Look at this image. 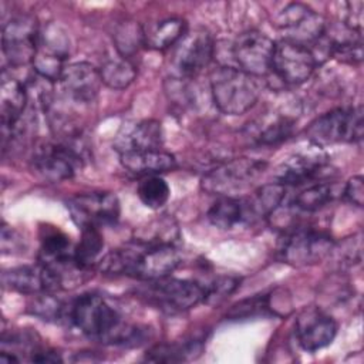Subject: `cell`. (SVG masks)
<instances>
[{
  "label": "cell",
  "mask_w": 364,
  "mask_h": 364,
  "mask_svg": "<svg viewBox=\"0 0 364 364\" xmlns=\"http://www.w3.org/2000/svg\"><path fill=\"white\" fill-rule=\"evenodd\" d=\"M67 321L82 334L105 344L139 346L148 338V327L124 321L119 311L102 296L85 293L68 304Z\"/></svg>",
  "instance_id": "1"
},
{
  "label": "cell",
  "mask_w": 364,
  "mask_h": 364,
  "mask_svg": "<svg viewBox=\"0 0 364 364\" xmlns=\"http://www.w3.org/2000/svg\"><path fill=\"white\" fill-rule=\"evenodd\" d=\"M179 264L181 255L175 245H145L131 240L105 253L98 262V269L105 274H127L148 282L169 276Z\"/></svg>",
  "instance_id": "2"
},
{
  "label": "cell",
  "mask_w": 364,
  "mask_h": 364,
  "mask_svg": "<svg viewBox=\"0 0 364 364\" xmlns=\"http://www.w3.org/2000/svg\"><path fill=\"white\" fill-rule=\"evenodd\" d=\"M256 77L230 65H219L210 73L209 85L215 107L226 115H242L259 100Z\"/></svg>",
  "instance_id": "3"
},
{
  "label": "cell",
  "mask_w": 364,
  "mask_h": 364,
  "mask_svg": "<svg viewBox=\"0 0 364 364\" xmlns=\"http://www.w3.org/2000/svg\"><path fill=\"white\" fill-rule=\"evenodd\" d=\"M267 164L255 158H233L206 172L200 179V188L216 196H237L250 188L264 172Z\"/></svg>",
  "instance_id": "4"
},
{
  "label": "cell",
  "mask_w": 364,
  "mask_h": 364,
  "mask_svg": "<svg viewBox=\"0 0 364 364\" xmlns=\"http://www.w3.org/2000/svg\"><path fill=\"white\" fill-rule=\"evenodd\" d=\"M361 107L334 108L317 117L306 129L310 142L323 146L328 144L360 142L363 139Z\"/></svg>",
  "instance_id": "5"
},
{
  "label": "cell",
  "mask_w": 364,
  "mask_h": 364,
  "mask_svg": "<svg viewBox=\"0 0 364 364\" xmlns=\"http://www.w3.org/2000/svg\"><path fill=\"white\" fill-rule=\"evenodd\" d=\"M138 291L148 303L169 313L189 310L205 300V287L202 284L169 276L148 280L146 286Z\"/></svg>",
  "instance_id": "6"
},
{
  "label": "cell",
  "mask_w": 364,
  "mask_h": 364,
  "mask_svg": "<svg viewBox=\"0 0 364 364\" xmlns=\"http://www.w3.org/2000/svg\"><path fill=\"white\" fill-rule=\"evenodd\" d=\"M276 28L289 40L301 46H316L327 30V23L316 10L303 3H290L274 17Z\"/></svg>",
  "instance_id": "7"
},
{
  "label": "cell",
  "mask_w": 364,
  "mask_h": 364,
  "mask_svg": "<svg viewBox=\"0 0 364 364\" xmlns=\"http://www.w3.org/2000/svg\"><path fill=\"white\" fill-rule=\"evenodd\" d=\"M73 222L80 229L111 226L119 219V200L111 192L80 193L67 200Z\"/></svg>",
  "instance_id": "8"
},
{
  "label": "cell",
  "mask_w": 364,
  "mask_h": 364,
  "mask_svg": "<svg viewBox=\"0 0 364 364\" xmlns=\"http://www.w3.org/2000/svg\"><path fill=\"white\" fill-rule=\"evenodd\" d=\"M333 245L334 240L328 233L311 228H299L284 237L280 256L284 263L294 267L313 266L330 255Z\"/></svg>",
  "instance_id": "9"
},
{
  "label": "cell",
  "mask_w": 364,
  "mask_h": 364,
  "mask_svg": "<svg viewBox=\"0 0 364 364\" xmlns=\"http://www.w3.org/2000/svg\"><path fill=\"white\" fill-rule=\"evenodd\" d=\"M68 54L70 38L67 33L58 24L48 23L38 33L37 53L33 60L36 74L48 82L58 81Z\"/></svg>",
  "instance_id": "10"
},
{
  "label": "cell",
  "mask_w": 364,
  "mask_h": 364,
  "mask_svg": "<svg viewBox=\"0 0 364 364\" xmlns=\"http://www.w3.org/2000/svg\"><path fill=\"white\" fill-rule=\"evenodd\" d=\"M317 63L318 60L310 47L282 38L274 43L270 71L284 84L300 85L311 77Z\"/></svg>",
  "instance_id": "11"
},
{
  "label": "cell",
  "mask_w": 364,
  "mask_h": 364,
  "mask_svg": "<svg viewBox=\"0 0 364 364\" xmlns=\"http://www.w3.org/2000/svg\"><path fill=\"white\" fill-rule=\"evenodd\" d=\"M40 28L31 16H18L3 26L1 46L11 67L33 64L37 53Z\"/></svg>",
  "instance_id": "12"
},
{
  "label": "cell",
  "mask_w": 364,
  "mask_h": 364,
  "mask_svg": "<svg viewBox=\"0 0 364 364\" xmlns=\"http://www.w3.org/2000/svg\"><path fill=\"white\" fill-rule=\"evenodd\" d=\"M33 166L44 179L61 182L75 175L81 155L67 142H43L33 154Z\"/></svg>",
  "instance_id": "13"
},
{
  "label": "cell",
  "mask_w": 364,
  "mask_h": 364,
  "mask_svg": "<svg viewBox=\"0 0 364 364\" xmlns=\"http://www.w3.org/2000/svg\"><path fill=\"white\" fill-rule=\"evenodd\" d=\"M274 41L257 30L237 36L232 46V55L239 68L253 77L266 75L272 68Z\"/></svg>",
  "instance_id": "14"
},
{
  "label": "cell",
  "mask_w": 364,
  "mask_h": 364,
  "mask_svg": "<svg viewBox=\"0 0 364 364\" xmlns=\"http://www.w3.org/2000/svg\"><path fill=\"white\" fill-rule=\"evenodd\" d=\"M215 54L210 34L205 30H195L182 37L176 44L172 65L181 77H195L206 68Z\"/></svg>",
  "instance_id": "15"
},
{
  "label": "cell",
  "mask_w": 364,
  "mask_h": 364,
  "mask_svg": "<svg viewBox=\"0 0 364 364\" xmlns=\"http://www.w3.org/2000/svg\"><path fill=\"white\" fill-rule=\"evenodd\" d=\"M327 154L323 146L309 141L304 146L279 164L274 178L282 185H300L317 176L327 164Z\"/></svg>",
  "instance_id": "16"
},
{
  "label": "cell",
  "mask_w": 364,
  "mask_h": 364,
  "mask_svg": "<svg viewBox=\"0 0 364 364\" xmlns=\"http://www.w3.org/2000/svg\"><path fill=\"white\" fill-rule=\"evenodd\" d=\"M57 82L64 98L77 104H88L97 98L102 80L98 68L78 61L65 65Z\"/></svg>",
  "instance_id": "17"
},
{
  "label": "cell",
  "mask_w": 364,
  "mask_h": 364,
  "mask_svg": "<svg viewBox=\"0 0 364 364\" xmlns=\"http://www.w3.org/2000/svg\"><path fill=\"white\" fill-rule=\"evenodd\" d=\"M336 334L337 323L318 307H307L296 318L297 341L309 353L327 347Z\"/></svg>",
  "instance_id": "18"
},
{
  "label": "cell",
  "mask_w": 364,
  "mask_h": 364,
  "mask_svg": "<svg viewBox=\"0 0 364 364\" xmlns=\"http://www.w3.org/2000/svg\"><path fill=\"white\" fill-rule=\"evenodd\" d=\"M3 283L10 290L33 296L61 290L57 277L41 263L23 264L6 270L3 273Z\"/></svg>",
  "instance_id": "19"
},
{
  "label": "cell",
  "mask_w": 364,
  "mask_h": 364,
  "mask_svg": "<svg viewBox=\"0 0 364 364\" xmlns=\"http://www.w3.org/2000/svg\"><path fill=\"white\" fill-rule=\"evenodd\" d=\"M27 104V91L24 84L9 74L6 70L1 73L0 84V117L3 131V145L7 138H11L18 128V122L24 114Z\"/></svg>",
  "instance_id": "20"
},
{
  "label": "cell",
  "mask_w": 364,
  "mask_h": 364,
  "mask_svg": "<svg viewBox=\"0 0 364 364\" xmlns=\"http://www.w3.org/2000/svg\"><path fill=\"white\" fill-rule=\"evenodd\" d=\"M162 141L161 124L155 119H144L124 124L114 139V148L118 154L161 149Z\"/></svg>",
  "instance_id": "21"
},
{
  "label": "cell",
  "mask_w": 364,
  "mask_h": 364,
  "mask_svg": "<svg viewBox=\"0 0 364 364\" xmlns=\"http://www.w3.org/2000/svg\"><path fill=\"white\" fill-rule=\"evenodd\" d=\"M119 162L125 171L142 178L159 175L176 168L175 156L162 149L124 152L119 154Z\"/></svg>",
  "instance_id": "22"
},
{
  "label": "cell",
  "mask_w": 364,
  "mask_h": 364,
  "mask_svg": "<svg viewBox=\"0 0 364 364\" xmlns=\"http://www.w3.org/2000/svg\"><path fill=\"white\" fill-rule=\"evenodd\" d=\"M284 196L286 186L279 182L266 183L257 188L253 192V195L243 198L247 213V222L272 216L280 208L282 202L284 200Z\"/></svg>",
  "instance_id": "23"
},
{
  "label": "cell",
  "mask_w": 364,
  "mask_h": 364,
  "mask_svg": "<svg viewBox=\"0 0 364 364\" xmlns=\"http://www.w3.org/2000/svg\"><path fill=\"white\" fill-rule=\"evenodd\" d=\"M186 34V21L181 17H168L144 30L145 46L152 50H166L178 44Z\"/></svg>",
  "instance_id": "24"
},
{
  "label": "cell",
  "mask_w": 364,
  "mask_h": 364,
  "mask_svg": "<svg viewBox=\"0 0 364 364\" xmlns=\"http://www.w3.org/2000/svg\"><path fill=\"white\" fill-rule=\"evenodd\" d=\"M208 219L213 226L223 230L247 222L243 198L219 196V199L208 210Z\"/></svg>",
  "instance_id": "25"
},
{
  "label": "cell",
  "mask_w": 364,
  "mask_h": 364,
  "mask_svg": "<svg viewBox=\"0 0 364 364\" xmlns=\"http://www.w3.org/2000/svg\"><path fill=\"white\" fill-rule=\"evenodd\" d=\"M179 237V229L176 222L164 215L141 226L135 232V237L132 240L145 243V245H175Z\"/></svg>",
  "instance_id": "26"
},
{
  "label": "cell",
  "mask_w": 364,
  "mask_h": 364,
  "mask_svg": "<svg viewBox=\"0 0 364 364\" xmlns=\"http://www.w3.org/2000/svg\"><path fill=\"white\" fill-rule=\"evenodd\" d=\"M200 340L158 344L145 354V360L152 363H181L195 358L200 354Z\"/></svg>",
  "instance_id": "27"
},
{
  "label": "cell",
  "mask_w": 364,
  "mask_h": 364,
  "mask_svg": "<svg viewBox=\"0 0 364 364\" xmlns=\"http://www.w3.org/2000/svg\"><path fill=\"white\" fill-rule=\"evenodd\" d=\"M100 74L102 84H105L108 88L124 90L134 82L136 68L128 58L117 55L104 61L100 68Z\"/></svg>",
  "instance_id": "28"
},
{
  "label": "cell",
  "mask_w": 364,
  "mask_h": 364,
  "mask_svg": "<svg viewBox=\"0 0 364 364\" xmlns=\"http://www.w3.org/2000/svg\"><path fill=\"white\" fill-rule=\"evenodd\" d=\"M102 249H104V237L100 229H95V228L81 229V239L74 246V257L81 267L91 272L94 266L98 264Z\"/></svg>",
  "instance_id": "29"
},
{
  "label": "cell",
  "mask_w": 364,
  "mask_h": 364,
  "mask_svg": "<svg viewBox=\"0 0 364 364\" xmlns=\"http://www.w3.org/2000/svg\"><path fill=\"white\" fill-rule=\"evenodd\" d=\"M40 240L38 263L48 264L74 253V246L71 245L70 237L60 229H47Z\"/></svg>",
  "instance_id": "30"
},
{
  "label": "cell",
  "mask_w": 364,
  "mask_h": 364,
  "mask_svg": "<svg viewBox=\"0 0 364 364\" xmlns=\"http://www.w3.org/2000/svg\"><path fill=\"white\" fill-rule=\"evenodd\" d=\"M138 198L149 209L162 208L171 195L169 185L158 175L144 176L138 185Z\"/></svg>",
  "instance_id": "31"
},
{
  "label": "cell",
  "mask_w": 364,
  "mask_h": 364,
  "mask_svg": "<svg viewBox=\"0 0 364 364\" xmlns=\"http://www.w3.org/2000/svg\"><path fill=\"white\" fill-rule=\"evenodd\" d=\"M334 198V188L328 182H317L303 189L294 198V206L300 210L314 212L326 206Z\"/></svg>",
  "instance_id": "32"
},
{
  "label": "cell",
  "mask_w": 364,
  "mask_h": 364,
  "mask_svg": "<svg viewBox=\"0 0 364 364\" xmlns=\"http://www.w3.org/2000/svg\"><path fill=\"white\" fill-rule=\"evenodd\" d=\"M114 43L118 54L128 58L136 53L141 46H145L144 28L134 21H125L117 27Z\"/></svg>",
  "instance_id": "33"
},
{
  "label": "cell",
  "mask_w": 364,
  "mask_h": 364,
  "mask_svg": "<svg viewBox=\"0 0 364 364\" xmlns=\"http://www.w3.org/2000/svg\"><path fill=\"white\" fill-rule=\"evenodd\" d=\"M37 297L30 304L31 314L47 321H67L68 304L55 299L53 293L36 294Z\"/></svg>",
  "instance_id": "34"
},
{
  "label": "cell",
  "mask_w": 364,
  "mask_h": 364,
  "mask_svg": "<svg viewBox=\"0 0 364 364\" xmlns=\"http://www.w3.org/2000/svg\"><path fill=\"white\" fill-rule=\"evenodd\" d=\"M294 128V119L287 115L276 117L272 122H269L256 136V142L259 145L270 146L277 145L283 141H286L291 134Z\"/></svg>",
  "instance_id": "35"
},
{
  "label": "cell",
  "mask_w": 364,
  "mask_h": 364,
  "mask_svg": "<svg viewBox=\"0 0 364 364\" xmlns=\"http://www.w3.org/2000/svg\"><path fill=\"white\" fill-rule=\"evenodd\" d=\"M267 310H269V296L257 294L232 306L230 310L226 313V317L230 320L250 318L257 314H264Z\"/></svg>",
  "instance_id": "36"
},
{
  "label": "cell",
  "mask_w": 364,
  "mask_h": 364,
  "mask_svg": "<svg viewBox=\"0 0 364 364\" xmlns=\"http://www.w3.org/2000/svg\"><path fill=\"white\" fill-rule=\"evenodd\" d=\"M336 256V262L341 267H350L361 262V235H353L344 239L340 245H333L331 252Z\"/></svg>",
  "instance_id": "37"
},
{
  "label": "cell",
  "mask_w": 364,
  "mask_h": 364,
  "mask_svg": "<svg viewBox=\"0 0 364 364\" xmlns=\"http://www.w3.org/2000/svg\"><path fill=\"white\" fill-rule=\"evenodd\" d=\"M240 280L233 276H219L205 287V303L219 304L239 287Z\"/></svg>",
  "instance_id": "38"
},
{
  "label": "cell",
  "mask_w": 364,
  "mask_h": 364,
  "mask_svg": "<svg viewBox=\"0 0 364 364\" xmlns=\"http://www.w3.org/2000/svg\"><path fill=\"white\" fill-rule=\"evenodd\" d=\"M1 252L4 255H16L24 252V242L21 236L6 223L1 228Z\"/></svg>",
  "instance_id": "39"
},
{
  "label": "cell",
  "mask_w": 364,
  "mask_h": 364,
  "mask_svg": "<svg viewBox=\"0 0 364 364\" xmlns=\"http://www.w3.org/2000/svg\"><path fill=\"white\" fill-rule=\"evenodd\" d=\"M344 196L353 205L361 208L364 203V179L360 175L350 178L344 186Z\"/></svg>",
  "instance_id": "40"
},
{
  "label": "cell",
  "mask_w": 364,
  "mask_h": 364,
  "mask_svg": "<svg viewBox=\"0 0 364 364\" xmlns=\"http://www.w3.org/2000/svg\"><path fill=\"white\" fill-rule=\"evenodd\" d=\"M351 31L361 34L363 26V1L346 3V17L343 23Z\"/></svg>",
  "instance_id": "41"
}]
</instances>
